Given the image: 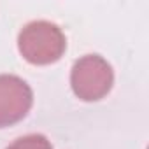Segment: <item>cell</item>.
I'll use <instances>...</instances> for the list:
<instances>
[{
	"instance_id": "obj_1",
	"label": "cell",
	"mask_w": 149,
	"mask_h": 149,
	"mask_svg": "<svg viewBox=\"0 0 149 149\" xmlns=\"http://www.w3.org/2000/svg\"><path fill=\"white\" fill-rule=\"evenodd\" d=\"M67 39L61 28L51 21H32L23 26L18 35V49L21 56L33 65H49L61 58Z\"/></svg>"
},
{
	"instance_id": "obj_2",
	"label": "cell",
	"mask_w": 149,
	"mask_h": 149,
	"mask_svg": "<svg viewBox=\"0 0 149 149\" xmlns=\"http://www.w3.org/2000/svg\"><path fill=\"white\" fill-rule=\"evenodd\" d=\"M112 83V68L100 54H86L79 58L70 72L72 91L84 102H97L104 98L111 91Z\"/></svg>"
},
{
	"instance_id": "obj_3",
	"label": "cell",
	"mask_w": 149,
	"mask_h": 149,
	"mask_svg": "<svg viewBox=\"0 0 149 149\" xmlns=\"http://www.w3.org/2000/svg\"><path fill=\"white\" fill-rule=\"evenodd\" d=\"M32 88L18 76L0 74V128L21 121L32 109Z\"/></svg>"
},
{
	"instance_id": "obj_4",
	"label": "cell",
	"mask_w": 149,
	"mask_h": 149,
	"mask_svg": "<svg viewBox=\"0 0 149 149\" xmlns=\"http://www.w3.org/2000/svg\"><path fill=\"white\" fill-rule=\"evenodd\" d=\"M6 149H53V146L47 140V137H44L40 133H30V135L16 139Z\"/></svg>"
}]
</instances>
